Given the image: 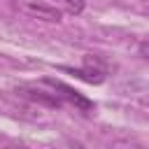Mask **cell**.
Masks as SVG:
<instances>
[{"label": "cell", "mask_w": 149, "mask_h": 149, "mask_svg": "<svg viewBox=\"0 0 149 149\" xmlns=\"http://www.w3.org/2000/svg\"><path fill=\"white\" fill-rule=\"evenodd\" d=\"M140 54H142V56H144V58H147V61H149V40H147V42H142V44H140Z\"/></svg>", "instance_id": "obj_6"}, {"label": "cell", "mask_w": 149, "mask_h": 149, "mask_svg": "<svg viewBox=\"0 0 149 149\" xmlns=\"http://www.w3.org/2000/svg\"><path fill=\"white\" fill-rule=\"evenodd\" d=\"M42 84L44 86H49L61 100H68L70 105H74L77 109H81V112H91L93 109V102L88 100V98H84L79 91H74L72 86H68V84H63L61 79H51V77H44L42 79Z\"/></svg>", "instance_id": "obj_1"}, {"label": "cell", "mask_w": 149, "mask_h": 149, "mask_svg": "<svg viewBox=\"0 0 149 149\" xmlns=\"http://www.w3.org/2000/svg\"><path fill=\"white\" fill-rule=\"evenodd\" d=\"M63 5L70 14H81L84 12V0H63Z\"/></svg>", "instance_id": "obj_5"}, {"label": "cell", "mask_w": 149, "mask_h": 149, "mask_svg": "<svg viewBox=\"0 0 149 149\" xmlns=\"http://www.w3.org/2000/svg\"><path fill=\"white\" fill-rule=\"evenodd\" d=\"M16 93L33 100V102H37V105H44V107H56V109L63 107V100L54 91H44V88H37V86H19Z\"/></svg>", "instance_id": "obj_3"}, {"label": "cell", "mask_w": 149, "mask_h": 149, "mask_svg": "<svg viewBox=\"0 0 149 149\" xmlns=\"http://www.w3.org/2000/svg\"><path fill=\"white\" fill-rule=\"evenodd\" d=\"M19 7L28 16H35V19H42V21H49V23H61V19H63V12L61 9H56L54 5L40 2V0H21Z\"/></svg>", "instance_id": "obj_2"}, {"label": "cell", "mask_w": 149, "mask_h": 149, "mask_svg": "<svg viewBox=\"0 0 149 149\" xmlns=\"http://www.w3.org/2000/svg\"><path fill=\"white\" fill-rule=\"evenodd\" d=\"M63 72H70V74H74L77 79H81V81H88V84H102L105 81V70H98V68H61Z\"/></svg>", "instance_id": "obj_4"}]
</instances>
